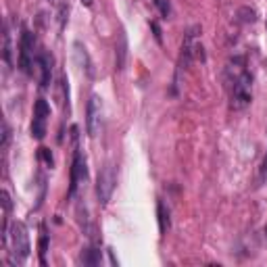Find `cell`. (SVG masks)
Returning a JSON list of instances; mask_svg holds the SVG:
<instances>
[{
  "label": "cell",
  "instance_id": "8",
  "mask_svg": "<svg viewBox=\"0 0 267 267\" xmlns=\"http://www.w3.org/2000/svg\"><path fill=\"white\" fill-rule=\"evenodd\" d=\"M36 65L40 69V86L48 88L50 86V75H52V57L48 52H38L36 54Z\"/></svg>",
  "mask_w": 267,
  "mask_h": 267
},
{
  "label": "cell",
  "instance_id": "20",
  "mask_svg": "<svg viewBox=\"0 0 267 267\" xmlns=\"http://www.w3.org/2000/svg\"><path fill=\"white\" fill-rule=\"evenodd\" d=\"M265 30H267V21H265Z\"/></svg>",
  "mask_w": 267,
  "mask_h": 267
},
{
  "label": "cell",
  "instance_id": "18",
  "mask_svg": "<svg viewBox=\"0 0 267 267\" xmlns=\"http://www.w3.org/2000/svg\"><path fill=\"white\" fill-rule=\"evenodd\" d=\"M150 27H152V32H154V38H157V42L161 44V42H163V36H161V27L157 25V21H152V23H150Z\"/></svg>",
  "mask_w": 267,
  "mask_h": 267
},
{
  "label": "cell",
  "instance_id": "21",
  "mask_svg": "<svg viewBox=\"0 0 267 267\" xmlns=\"http://www.w3.org/2000/svg\"><path fill=\"white\" fill-rule=\"evenodd\" d=\"M265 234H267V226H265Z\"/></svg>",
  "mask_w": 267,
  "mask_h": 267
},
{
  "label": "cell",
  "instance_id": "17",
  "mask_svg": "<svg viewBox=\"0 0 267 267\" xmlns=\"http://www.w3.org/2000/svg\"><path fill=\"white\" fill-rule=\"evenodd\" d=\"M267 182V152H265V157H263V163L259 167V186L265 184Z\"/></svg>",
  "mask_w": 267,
  "mask_h": 267
},
{
  "label": "cell",
  "instance_id": "16",
  "mask_svg": "<svg viewBox=\"0 0 267 267\" xmlns=\"http://www.w3.org/2000/svg\"><path fill=\"white\" fill-rule=\"evenodd\" d=\"M46 248H48V234H42L40 238V263L46 265Z\"/></svg>",
  "mask_w": 267,
  "mask_h": 267
},
{
  "label": "cell",
  "instance_id": "9",
  "mask_svg": "<svg viewBox=\"0 0 267 267\" xmlns=\"http://www.w3.org/2000/svg\"><path fill=\"white\" fill-rule=\"evenodd\" d=\"M115 57H117V71H121L125 65V57H128V40H125V34H119V46L115 48Z\"/></svg>",
  "mask_w": 267,
  "mask_h": 267
},
{
  "label": "cell",
  "instance_id": "13",
  "mask_svg": "<svg viewBox=\"0 0 267 267\" xmlns=\"http://www.w3.org/2000/svg\"><path fill=\"white\" fill-rule=\"evenodd\" d=\"M38 159H40V161H44V163H46V167H50V169L54 167L52 152H50L48 148H44V146H40V148H38Z\"/></svg>",
  "mask_w": 267,
  "mask_h": 267
},
{
  "label": "cell",
  "instance_id": "19",
  "mask_svg": "<svg viewBox=\"0 0 267 267\" xmlns=\"http://www.w3.org/2000/svg\"><path fill=\"white\" fill-rule=\"evenodd\" d=\"M81 3L86 5V7H92V5H94V0H81Z\"/></svg>",
  "mask_w": 267,
  "mask_h": 267
},
{
  "label": "cell",
  "instance_id": "11",
  "mask_svg": "<svg viewBox=\"0 0 267 267\" xmlns=\"http://www.w3.org/2000/svg\"><path fill=\"white\" fill-rule=\"evenodd\" d=\"M81 263L83 265H98L101 263V250L98 248H94V246H90V248H86L81 252Z\"/></svg>",
  "mask_w": 267,
  "mask_h": 267
},
{
  "label": "cell",
  "instance_id": "1",
  "mask_svg": "<svg viewBox=\"0 0 267 267\" xmlns=\"http://www.w3.org/2000/svg\"><path fill=\"white\" fill-rule=\"evenodd\" d=\"M226 88L230 96V107L234 111H242L252 101V73L246 69L244 57L230 59L226 67Z\"/></svg>",
  "mask_w": 267,
  "mask_h": 267
},
{
  "label": "cell",
  "instance_id": "7",
  "mask_svg": "<svg viewBox=\"0 0 267 267\" xmlns=\"http://www.w3.org/2000/svg\"><path fill=\"white\" fill-rule=\"evenodd\" d=\"M101 111H103L101 98L92 94L88 101V109H86V130H88L90 138H94L98 134V130H101Z\"/></svg>",
  "mask_w": 267,
  "mask_h": 267
},
{
  "label": "cell",
  "instance_id": "6",
  "mask_svg": "<svg viewBox=\"0 0 267 267\" xmlns=\"http://www.w3.org/2000/svg\"><path fill=\"white\" fill-rule=\"evenodd\" d=\"M88 177V167H86V157L81 150H75L73 161H71V173H69V196H73L79 182Z\"/></svg>",
  "mask_w": 267,
  "mask_h": 267
},
{
  "label": "cell",
  "instance_id": "3",
  "mask_svg": "<svg viewBox=\"0 0 267 267\" xmlns=\"http://www.w3.org/2000/svg\"><path fill=\"white\" fill-rule=\"evenodd\" d=\"M117 184V169L113 163H107L101 171H98V180H96V196H98V203L103 207L109 205L111 196H113Z\"/></svg>",
  "mask_w": 267,
  "mask_h": 267
},
{
  "label": "cell",
  "instance_id": "12",
  "mask_svg": "<svg viewBox=\"0 0 267 267\" xmlns=\"http://www.w3.org/2000/svg\"><path fill=\"white\" fill-rule=\"evenodd\" d=\"M236 19H238V23H255V19H257V13L252 11L250 7H242V9H238V13H236Z\"/></svg>",
  "mask_w": 267,
  "mask_h": 267
},
{
  "label": "cell",
  "instance_id": "14",
  "mask_svg": "<svg viewBox=\"0 0 267 267\" xmlns=\"http://www.w3.org/2000/svg\"><path fill=\"white\" fill-rule=\"evenodd\" d=\"M154 7L159 9V13H161L165 19L171 17V5H169V0H154Z\"/></svg>",
  "mask_w": 267,
  "mask_h": 267
},
{
  "label": "cell",
  "instance_id": "15",
  "mask_svg": "<svg viewBox=\"0 0 267 267\" xmlns=\"http://www.w3.org/2000/svg\"><path fill=\"white\" fill-rule=\"evenodd\" d=\"M3 59H5V63L11 67V34H9V30L5 27V46H3Z\"/></svg>",
  "mask_w": 267,
  "mask_h": 267
},
{
  "label": "cell",
  "instance_id": "2",
  "mask_svg": "<svg viewBox=\"0 0 267 267\" xmlns=\"http://www.w3.org/2000/svg\"><path fill=\"white\" fill-rule=\"evenodd\" d=\"M7 246H9V257H11L13 265H21L27 257H30L32 246H30V234H27L25 223H21V221L11 223Z\"/></svg>",
  "mask_w": 267,
  "mask_h": 267
},
{
  "label": "cell",
  "instance_id": "10",
  "mask_svg": "<svg viewBox=\"0 0 267 267\" xmlns=\"http://www.w3.org/2000/svg\"><path fill=\"white\" fill-rule=\"evenodd\" d=\"M157 217H159V232H161V236H165L167 230H169V211L165 209V205L161 201L157 203Z\"/></svg>",
  "mask_w": 267,
  "mask_h": 267
},
{
  "label": "cell",
  "instance_id": "5",
  "mask_svg": "<svg viewBox=\"0 0 267 267\" xmlns=\"http://www.w3.org/2000/svg\"><path fill=\"white\" fill-rule=\"evenodd\" d=\"M50 115V107L44 98H38L34 105V119H32V136L36 140H42L46 136V121Z\"/></svg>",
  "mask_w": 267,
  "mask_h": 267
},
{
  "label": "cell",
  "instance_id": "4",
  "mask_svg": "<svg viewBox=\"0 0 267 267\" xmlns=\"http://www.w3.org/2000/svg\"><path fill=\"white\" fill-rule=\"evenodd\" d=\"M34 46H36L34 34L27 30V27H23V30H21V40H19V69L25 75H32V67L36 65Z\"/></svg>",
  "mask_w": 267,
  "mask_h": 267
}]
</instances>
